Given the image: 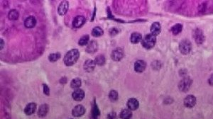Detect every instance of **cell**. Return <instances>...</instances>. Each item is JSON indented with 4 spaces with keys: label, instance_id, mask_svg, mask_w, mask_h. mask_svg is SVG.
<instances>
[{
    "label": "cell",
    "instance_id": "32",
    "mask_svg": "<svg viewBox=\"0 0 213 119\" xmlns=\"http://www.w3.org/2000/svg\"><path fill=\"white\" fill-rule=\"evenodd\" d=\"M109 35H112V36H114V35L118 34L119 31L116 28H112L109 29Z\"/></svg>",
    "mask_w": 213,
    "mask_h": 119
},
{
    "label": "cell",
    "instance_id": "16",
    "mask_svg": "<svg viewBox=\"0 0 213 119\" xmlns=\"http://www.w3.org/2000/svg\"><path fill=\"white\" fill-rule=\"evenodd\" d=\"M36 110V103H29V104L26 105L25 109H24V113H25L26 115L31 116L35 113Z\"/></svg>",
    "mask_w": 213,
    "mask_h": 119
},
{
    "label": "cell",
    "instance_id": "37",
    "mask_svg": "<svg viewBox=\"0 0 213 119\" xmlns=\"http://www.w3.org/2000/svg\"><path fill=\"white\" fill-rule=\"evenodd\" d=\"M90 119H96V118H93V117H92V116H91V117H90Z\"/></svg>",
    "mask_w": 213,
    "mask_h": 119
},
{
    "label": "cell",
    "instance_id": "24",
    "mask_svg": "<svg viewBox=\"0 0 213 119\" xmlns=\"http://www.w3.org/2000/svg\"><path fill=\"white\" fill-rule=\"evenodd\" d=\"M104 34V31L99 26H96L92 31V35L94 37H100Z\"/></svg>",
    "mask_w": 213,
    "mask_h": 119
},
{
    "label": "cell",
    "instance_id": "35",
    "mask_svg": "<svg viewBox=\"0 0 213 119\" xmlns=\"http://www.w3.org/2000/svg\"><path fill=\"white\" fill-rule=\"evenodd\" d=\"M209 83H210V85H213V74L212 75L211 77L210 78V80H209Z\"/></svg>",
    "mask_w": 213,
    "mask_h": 119
},
{
    "label": "cell",
    "instance_id": "17",
    "mask_svg": "<svg viewBox=\"0 0 213 119\" xmlns=\"http://www.w3.org/2000/svg\"><path fill=\"white\" fill-rule=\"evenodd\" d=\"M100 115V111L98 108V106L96 103L95 99H94V101L92 104V111H91V116L92 117L97 119V117Z\"/></svg>",
    "mask_w": 213,
    "mask_h": 119
},
{
    "label": "cell",
    "instance_id": "3",
    "mask_svg": "<svg viewBox=\"0 0 213 119\" xmlns=\"http://www.w3.org/2000/svg\"><path fill=\"white\" fill-rule=\"evenodd\" d=\"M192 49V45L189 40H183L179 44V50L183 55H187Z\"/></svg>",
    "mask_w": 213,
    "mask_h": 119
},
{
    "label": "cell",
    "instance_id": "1",
    "mask_svg": "<svg viewBox=\"0 0 213 119\" xmlns=\"http://www.w3.org/2000/svg\"><path fill=\"white\" fill-rule=\"evenodd\" d=\"M80 58V53L78 49L69 50L64 57V63L67 66H72L78 61Z\"/></svg>",
    "mask_w": 213,
    "mask_h": 119
},
{
    "label": "cell",
    "instance_id": "28",
    "mask_svg": "<svg viewBox=\"0 0 213 119\" xmlns=\"http://www.w3.org/2000/svg\"><path fill=\"white\" fill-rule=\"evenodd\" d=\"M119 94L116 90H111L109 93V99L112 102H115L118 100Z\"/></svg>",
    "mask_w": 213,
    "mask_h": 119
},
{
    "label": "cell",
    "instance_id": "19",
    "mask_svg": "<svg viewBox=\"0 0 213 119\" xmlns=\"http://www.w3.org/2000/svg\"><path fill=\"white\" fill-rule=\"evenodd\" d=\"M49 106L47 104H42L39 108V111H38V115L39 117L44 118L47 115V113H48Z\"/></svg>",
    "mask_w": 213,
    "mask_h": 119
},
{
    "label": "cell",
    "instance_id": "21",
    "mask_svg": "<svg viewBox=\"0 0 213 119\" xmlns=\"http://www.w3.org/2000/svg\"><path fill=\"white\" fill-rule=\"evenodd\" d=\"M130 40H131V42L132 43H139L142 40V35L140 33L134 32L131 33V37H130Z\"/></svg>",
    "mask_w": 213,
    "mask_h": 119
},
{
    "label": "cell",
    "instance_id": "15",
    "mask_svg": "<svg viewBox=\"0 0 213 119\" xmlns=\"http://www.w3.org/2000/svg\"><path fill=\"white\" fill-rule=\"evenodd\" d=\"M98 45L95 40H90L87 45L86 52L88 53H94L97 50Z\"/></svg>",
    "mask_w": 213,
    "mask_h": 119
},
{
    "label": "cell",
    "instance_id": "34",
    "mask_svg": "<svg viewBox=\"0 0 213 119\" xmlns=\"http://www.w3.org/2000/svg\"><path fill=\"white\" fill-rule=\"evenodd\" d=\"M67 80H68V79H67V77H62L61 79L60 80V84H66V83L67 82Z\"/></svg>",
    "mask_w": 213,
    "mask_h": 119
},
{
    "label": "cell",
    "instance_id": "29",
    "mask_svg": "<svg viewBox=\"0 0 213 119\" xmlns=\"http://www.w3.org/2000/svg\"><path fill=\"white\" fill-rule=\"evenodd\" d=\"M89 39V36L88 35H85L83 36H82L80 38L79 41H78V44L80 45V46H87V44H88Z\"/></svg>",
    "mask_w": 213,
    "mask_h": 119
},
{
    "label": "cell",
    "instance_id": "5",
    "mask_svg": "<svg viewBox=\"0 0 213 119\" xmlns=\"http://www.w3.org/2000/svg\"><path fill=\"white\" fill-rule=\"evenodd\" d=\"M124 57V50L120 48H116L112 52L111 58L114 61H120Z\"/></svg>",
    "mask_w": 213,
    "mask_h": 119
},
{
    "label": "cell",
    "instance_id": "2",
    "mask_svg": "<svg viewBox=\"0 0 213 119\" xmlns=\"http://www.w3.org/2000/svg\"><path fill=\"white\" fill-rule=\"evenodd\" d=\"M156 36L151 34H147L142 40V44L143 48L146 49H151L156 45Z\"/></svg>",
    "mask_w": 213,
    "mask_h": 119
},
{
    "label": "cell",
    "instance_id": "13",
    "mask_svg": "<svg viewBox=\"0 0 213 119\" xmlns=\"http://www.w3.org/2000/svg\"><path fill=\"white\" fill-rule=\"evenodd\" d=\"M196 104V98L193 95H188L184 99V105L188 108H192Z\"/></svg>",
    "mask_w": 213,
    "mask_h": 119
},
{
    "label": "cell",
    "instance_id": "7",
    "mask_svg": "<svg viewBox=\"0 0 213 119\" xmlns=\"http://www.w3.org/2000/svg\"><path fill=\"white\" fill-rule=\"evenodd\" d=\"M69 8V3L67 1H63L60 2L58 7V13L60 16L65 15L67 13Z\"/></svg>",
    "mask_w": 213,
    "mask_h": 119
},
{
    "label": "cell",
    "instance_id": "23",
    "mask_svg": "<svg viewBox=\"0 0 213 119\" xmlns=\"http://www.w3.org/2000/svg\"><path fill=\"white\" fill-rule=\"evenodd\" d=\"M81 84H82V81L79 77L74 78V79L72 80L71 82H70L71 88H73L74 89H79L80 86H81Z\"/></svg>",
    "mask_w": 213,
    "mask_h": 119
},
{
    "label": "cell",
    "instance_id": "30",
    "mask_svg": "<svg viewBox=\"0 0 213 119\" xmlns=\"http://www.w3.org/2000/svg\"><path fill=\"white\" fill-rule=\"evenodd\" d=\"M60 58V54L59 53H51L48 56V60L50 62H56L57 60H59Z\"/></svg>",
    "mask_w": 213,
    "mask_h": 119
},
{
    "label": "cell",
    "instance_id": "6",
    "mask_svg": "<svg viewBox=\"0 0 213 119\" xmlns=\"http://www.w3.org/2000/svg\"><path fill=\"white\" fill-rule=\"evenodd\" d=\"M85 113V108L82 105H77L73 108L72 114L75 117H80Z\"/></svg>",
    "mask_w": 213,
    "mask_h": 119
},
{
    "label": "cell",
    "instance_id": "8",
    "mask_svg": "<svg viewBox=\"0 0 213 119\" xmlns=\"http://www.w3.org/2000/svg\"><path fill=\"white\" fill-rule=\"evenodd\" d=\"M72 96H73V99L76 101V102H80V101H82L85 97V92L82 89H75L73 94H72Z\"/></svg>",
    "mask_w": 213,
    "mask_h": 119
},
{
    "label": "cell",
    "instance_id": "20",
    "mask_svg": "<svg viewBox=\"0 0 213 119\" xmlns=\"http://www.w3.org/2000/svg\"><path fill=\"white\" fill-rule=\"evenodd\" d=\"M161 27L160 24L158 22H154V24H152V25L151 26V33L156 36L158 35L159 33H161Z\"/></svg>",
    "mask_w": 213,
    "mask_h": 119
},
{
    "label": "cell",
    "instance_id": "27",
    "mask_svg": "<svg viewBox=\"0 0 213 119\" xmlns=\"http://www.w3.org/2000/svg\"><path fill=\"white\" fill-rule=\"evenodd\" d=\"M183 26L180 24H177L176 25H174L171 28V31L173 35H178V33H180L182 31Z\"/></svg>",
    "mask_w": 213,
    "mask_h": 119
},
{
    "label": "cell",
    "instance_id": "4",
    "mask_svg": "<svg viewBox=\"0 0 213 119\" xmlns=\"http://www.w3.org/2000/svg\"><path fill=\"white\" fill-rule=\"evenodd\" d=\"M191 84H192V81L190 78L188 77L184 78V79L181 80L180 83H179L178 84L179 89H180L181 91L185 92V91L189 90V89L190 88V86H191Z\"/></svg>",
    "mask_w": 213,
    "mask_h": 119
},
{
    "label": "cell",
    "instance_id": "9",
    "mask_svg": "<svg viewBox=\"0 0 213 119\" xmlns=\"http://www.w3.org/2000/svg\"><path fill=\"white\" fill-rule=\"evenodd\" d=\"M85 22V18L83 16H78L73 21V26L75 28H79L83 26Z\"/></svg>",
    "mask_w": 213,
    "mask_h": 119
},
{
    "label": "cell",
    "instance_id": "26",
    "mask_svg": "<svg viewBox=\"0 0 213 119\" xmlns=\"http://www.w3.org/2000/svg\"><path fill=\"white\" fill-rule=\"evenodd\" d=\"M95 62L96 65H98L100 66H102L105 64V62H106V59H105V57L103 55H99L96 57Z\"/></svg>",
    "mask_w": 213,
    "mask_h": 119
},
{
    "label": "cell",
    "instance_id": "31",
    "mask_svg": "<svg viewBox=\"0 0 213 119\" xmlns=\"http://www.w3.org/2000/svg\"><path fill=\"white\" fill-rule=\"evenodd\" d=\"M43 90H44V93L46 94V96L50 95V89H49L48 85L46 84H43Z\"/></svg>",
    "mask_w": 213,
    "mask_h": 119
},
{
    "label": "cell",
    "instance_id": "22",
    "mask_svg": "<svg viewBox=\"0 0 213 119\" xmlns=\"http://www.w3.org/2000/svg\"><path fill=\"white\" fill-rule=\"evenodd\" d=\"M120 118L122 119H130L132 116V112L130 109H124L120 113Z\"/></svg>",
    "mask_w": 213,
    "mask_h": 119
},
{
    "label": "cell",
    "instance_id": "14",
    "mask_svg": "<svg viewBox=\"0 0 213 119\" xmlns=\"http://www.w3.org/2000/svg\"><path fill=\"white\" fill-rule=\"evenodd\" d=\"M127 107L128 109L131 110V111H135L139 106V103L136 99L131 98L127 101Z\"/></svg>",
    "mask_w": 213,
    "mask_h": 119
},
{
    "label": "cell",
    "instance_id": "18",
    "mask_svg": "<svg viewBox=\"0 0 213 119\" xmlns=\"http://www.w3.org/2000/svg\"><path fill=\"white\" fill-rule=\"evenodd\" d=\"M36 19L33 16H30V17H27L24 21V26L28 28H33L36 26Z\"/></svg>",
    "mask_w": 213,
    "mask_h": 119
},
{
    "label": "cell",
    "instance_id": "10",
    "mask_svg": "<svg viewBox=\"0 0 213 119\" xmlns=\"http://www.w3.org/2000/svg\"><path fill=\"white\" fill-rule=\"evenodd\" d=\"M95 66H96V63L95 60L89 59V60H87L85 62L83 67H84V69L87 72V73H91V72H93L94 69H95Z\"/></svg>",
    "mask_w": 213,
    "mask_h": 119
},
{
    "label": "cell",
    "instance_id": "11",
    "mask_svg": "<svg viewBox=\"0 0 213 119\" xmlns=\"http://www.w3.org/2000/svg\"><path fill=\"white\" fill-rule=\"evenodd\" d=\"M146 63L145 61L142 60H137L134 64V69H135L136 73H143L146 69Z\"/></svg>",
    "mask_w": 213,
    "mask_h": 119
},
{
    "label": "cell",
    "instance_id": "12",
    "mask_svg": "<svg viewBox=\"0 0 213 119\" xmlns=\"http://www.w3.org/2000/svg\"><path fill=\"white\" fill-rule=\"evenodd\" d=\"M193 37L195 40H196V42L198 44L203 43V42L204 41V35L203 31L201 30H200L199 28H197L193 32Z\"/></svg>",
    "mask_w": 213,
    "mask_h": 119
},
{
    "label": "cell",
    "instance_id": "36",
    "mask_svg": "<svg viewBox=\"0 0 213 119\" xmlns=\"http://www.w3.org/2000/svg\"><path fill=\"white\" fill-rule=\"evenodd\" d=\"M2 42H3V40L1 39V49H2ZM3 46H4V43H3Z\"/></svg>",
    "mask_w": 213,
    "mask_h": 119
},
{
    "label": "cell",
    "instance_id": "25",
    "mask_svg": "<svg viewBox=\"0 0 213 119\" xmlns=\"http://www.w3.org/2000/svg\"><path fill=\"white\" fill-rule=\"evenodd\" d=\"M19 13L18 12L17 10L16 9H12L8 13V18L9 19L12 20V21H14V20H17L19 18Z\"/></svg>",
    "mask_w": 213,
    "mask_h": 119
},
{
    "label": "cell",
    "instance_id": "33",
    "mask_svg": "<svg viewBox=\"0 0 213 119\" xmlns=\"http://www.w3.org/2000/svg\"><path fill=\"white\" fill-rule=\"evenodd\" d=\"M107 119H117V116H116V113L115 112H111L108 114L107 116Z\"/></svg>",
    "mask_w": 213,
    "mask_h": 119
}]
</instances>
